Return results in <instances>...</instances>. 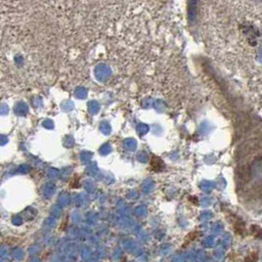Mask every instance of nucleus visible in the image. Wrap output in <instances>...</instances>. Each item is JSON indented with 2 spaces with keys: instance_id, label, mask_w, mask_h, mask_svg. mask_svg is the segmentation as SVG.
Masks as SVG:
<instances>
[{
  "instance_id": "nucleus-1",
  "label": "nucleus",
  "mask_w": 262,
  "mask_h": 262,
  "mask_svg": "<svg viewBox=\"0 0 262 262\" xmlns=\"http://www.w3.org/2000/svg\"><path fill=\"white\" fill-rule=\"evenodd\" d=\"M251 232L255 238L262 239V228L258 225H252L251 226Z\"/></svg>"
},
{
  "instance_id": "nucleus-3",
  "label": "nucleus",
  "mask_w": 262,
  "mask_h": 262,
  "mask_svg": "<svg viewBox=\"0 0 262 262\" xmlns=\"http://www.w3.org/2000/svg\"><path fill=\"white\" fill-rule=\"evenodd\" d=\"M199 235L200 234L198 231H193V232H190V235H187L186 238H187L188 241H194V239H196L198 236H199Z\"/></svg>"
},
{
  "instance_id": "nucleus-4",
  "label": "nucleus",
  "mask_w": 262,
  "mask_h": 262,
  "mask_svg": "<svg viewBox=\"0 0 262 262\" xmlns=\"http://www.w3.org/2000/svg\"><path fill=\"white\" fill-rule=\"evenodd\" d=\"M122 262H125V259H124V260H123V261H122Z\"/></svg>"
},
{
  "instance_id": "nucleus-2",
  "label": "nucleus",
  "mask_w": 262,
  "mask_h": 262,
  "mask_svg": "<svg viewBox=\"0 0 262 262\" xmlns=\"http://www.w3.org/2000/svg\"><path fill=\"white\" fill-rule=\"evenodd\" d=\"M258 258H259V256L257 253H251L243 260V262H258Z\"/></svg>"
}]
</instances>
